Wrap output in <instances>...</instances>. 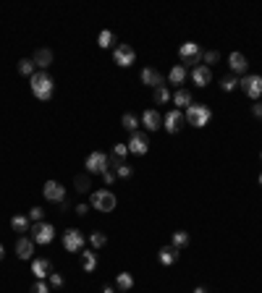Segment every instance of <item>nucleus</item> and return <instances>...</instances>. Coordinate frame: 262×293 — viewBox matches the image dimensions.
Listing matches in <instances>:
<instances>
[{"label":"nucleus","instance_id":"17","mask_svg":"<svg viewBox=\"0 0 262 293\" xmlns=\"http://www.w3.org/2000/svg\"><path fill=\"white\" fill-rule=\"evenodd\" d=\"M16 257H19V259H32V257H34V241L21 236V238L16 241Z\"/></svg>","mask_w":262,"mask_h":293},{"label":"nucleus","instance_id":"41","mask_svg":"<svg viewBox=\"0 0 262 293\" xmlns=\"http://www.w3.org/2000/svg\"><path fill=\"white\" fill-rule=\"evenodd\" d=\"M87 210H89L87 204H79V207H76V215H87Z\"/></svg>","mask_w":262,"mask_h":293},{"label":"nucleus","instance_id":"26","mask_svg":"<svg viewBox=\"0 0 262 293\" xmlns=\"http://www.w3.org/2000/svg\"><path fill=\"white\" fill-rule=\"evenodd\" d=\"M171 246H176V249H183V246H189V233H186V230H173Z\"/></svg>","mask_w":262,"mask_h":293},{"label":"nucleus","instance_id":"10","mask_svg":"<svg viewBox=\"0 0 262 293\" xmlns=\"http://www.w3.org/2000/svg\"><path fill=\"white\" fill-rule=\"evenodd\" d=\"M55 238V228L50 223H34L32 225V241L34 243H50Z\"/></svg>","mask_w":262,"mask_h":293},{"label":"nucleus","instance_id":"21","mask_svg":"<svg viewBox=\"0 0 262 293\" xmlns=\"http://www.w3.org/2000/svg\"><path fill=\"white\" fill-rule=\"evenodd\" d=\"M228 66H231V71H234V76H236V73H244L249 63H246V58H244L241 53H231V58H228Z\"/></svg>","mask_w":262,"mask_h":293},{"label":"nucleus","instance_id":"6","mask_svg":"<svg viewBox=\"0 0 262 293\" xmlns=\"http://www.w3.org/2000/svg\"><path fill=\"white\" fill-rule=\"evenodd\" d=\"M84 243H87V238H84V233L79 228H68L66 233H63V246H66V252H84Z\"/></svg>","mask_w":262,"mask_h":293},{"label":"nucleus","instance_id":"37","mask_svg":"<svg viewBox=\"0 0 262 293\" xmlns=\"http://www.w3.org/2000/svg\"><path fill=\"white\" fill-rule=\"evenodd\" d=\"M32 293H50V288H48V283H45V280H34L32 283Z\"/></svg>","mask_w":262,"mask_h":293},{"label":"nucleus","instance_id":"44","mask_svg":"<svg viewBox=\"0 0 262 293\" xmlns=\"http://www.w3.org/2000/svg\"><path fill=\"white\" fill-rule=\"evenodd\" d=\"M6 257V249H3V243H0V259H3Z\"/></svg>","mask_w":262,"mask_h":293},{"label":"nucleus","instance_id":"29","mask_svg":"<svg viewBox=\"0 0 262 293\" xmlns=\"http://www.w3.org/2000/svg\"><path fill=\"white\" fill-rule=\"evenodd\" d=\"M19 73H24V76H29V79H32V76H34V60H32V58L19 60Z\"/></svg>","mask_w":262,"mask_h":293},{"label":"nucleus","instance_id":"32","mask_svg":"<svg viewBox=\"0 0 262 293\" xmlns=\"http://www.w3.org/2000/svg\"><path fill=\"white\" fill-rule=\"evenodd\" d=\"M236 87H239V79H236L234 73H231V76H223V79H220V89H223V92H234Z\"/></svg>","mask_w":262,"mask_h":293},{"label":"nucleus","instance_id":"11","mask_svg":"<svg viewBox=\"0 0 262 293\" xmlns=\"http://www.w3.org/2000/svg\"><path fill=\"white\" fill-rule=\"evenodd\" d=\"M42 194H45L48 202H55V204L66 202V189H63V183H58V181H48V183H45Z\"/></svg>","mask_w":262,"mask_h":293},{"label":"nucleus","instance_id":"9","mask_svg":"<svg viewBox=\"0 0 262 293\" xmlns=\"http://www.w3.org/2000/svg\"><path fill=\"white\" fill-rule=\"evenodd\" d=\"M113 60H116V66L129 68V66H134L136 53L131 50V45H116V50H113Z\"/></svg>","mask_w":262,"mask_h":293},{"label":"nucleus","instance_id":"46","mask_svg":"<svg viewBox=\"0 0 262 293\" xmlns=\"http://www.w3.org/2000/svg\"><path fill=\"white\" fill-rule=\"evenodd\" d=\"M259 157H262V155H259Z\"/></svg>","mask_w":262,"mask_h":293},{"label":"nucleus","instance_id":"13","mask_svg":"<svg viewBox=\"0 0 262 293\" xmlns=\"http://www.w3.org/2000/svg\"><path fill=\"white\" fill-rule=\"evenodd\" d=\"M189 76H192V81H194V87H207L210 81H212V71L202 63V66H194L192 71H189Z\"/></svg>","mask_w":262,"mask_h":293},{"label":"nucleus","instance_id":"14","mask_svg":"<svg viewBox=\"0 0 262 293\" xmlns=\"http://www.w3.org/2000/svg\"><path fill=\"white\" fill-rule=\"evenodd\" d=\"M32 275L37 277V280H48V277L53 275L50 259H32Z\"/></svg>","mask_w":262,"mask_h":293},{"label":"nucleus","instance_id":"39","mask_svg":"<svg viewBox=\"0 0 262 293\" xmlns=\"http://www.w3.org/2000/svg\"><path fill=\"white\" fill-rule=\"evenodd\" d=\"M50 285H53V288H63V277H60L58 272H53V275H50Z\"/></svg>","mask_w":262,"mask_h":293},{"label":"nucleus","instance_id":"45","mask_svg":"<svg viewBox=\"0 0 262 293\" xmlns=\"http://www.w3.org/2000/svg\"><path fill=\"white\" fill-rule=\"evenodd\" d=\"M259 186H262V173H259Z\"/></svg>","mask_w":262,"mask_h":293},{"label":"nucleus","instance_id":"12","mask_svg":"<svg viewBox=\"0 0 262 293\" xmlns=\"http://www.w3.org/2000/svg\"><path fill=\"white\" fill-rule=\"evenodd\" d=\"M183 120H186V118H183V113L173 107V110L163 118V129H165L168 134H178V131L183 129Z\"/></svg>","mask_w":262,"mask_h":293},{"label":"nucleus","instance_id":"5","mask_svg":"<svg viewBox=\"0 0 262 293\" xmlns=\"http://www.w3.org/2000/svg\"><path fill=\"white\" fill-rule=\"evenodd\" d=\"M178 58H181V66L183 68H186V66L194 68V63L202 58V48H199L197 42H183L181 48H178Z\"/></svg>","mask_w":262,"mask_h":293},{"label":"nucleus","instance_id":"30","mask_svg":"<svg viewBox=\"0 0 262 293\" xmlns=\"http://www.w3.org/2000/svg\"><path fill=\"white\" fill-rule=\"evenodd\" d=\"M121 123H123V129H126L129 134H134L136 129H139V120H136V115H131V113H126L121 118Z\"/></svg>","mask_w":262,"mask_h":293},{"label":"nucleus","instance_id":"8","mask_svg":"<svg viewBox=\"0 0 262 293\" xmlns=\"http://www.w3.org/2000/svg\"><path fill=\"white\" fill-rule=\"evenodd\" d=\"M239 87L244 89V95H246V97H252V100L262 97V76H257V73L244 76V79L239 81Z\"/></svg>","mask_w":262,"mask_h":293},{"label":"nucleus","instance_id":"20","mask_svg":"<svg viewBox=\"0 0 262 293\" xmlns=\"http://www.w3.org/2000/svg\"><path fill=\"white\" fill-rule=\"evenodd\" d=\"M11 228L16 230V233H26V230H32V220H29V215H13Z\"/></svg>","mask_w":262,"mask_h":293},{"label":"nucleus","instance_id":"27","mask_svg":"<svg viewBox=\"0 0 262 293\" xmlns=\"http://www.w3.org/2000/svg\"><path fill=\"white\" fill-rule=\"evenodd\" d=\"M97 45H100V48L102 50H116V34L113 32H100V37H97Z\"/></svg>","mask_w":262,"mask_h":293},{"label":"nucleus","instance_id":"34","mask_svg":"<svg viewBox=\"0 0 262 293\" xmlns=\"http://www.w3.org/2000/svg\"><path fill=\"white\" fill-rule=\"evenodd\" d=\"M202 60H205V66L210 68V63H218L220 55H218V50H205V53H202Z\"/></svg>","mask_w":262,"mask_h":293},{"label":"nucleus","instance_id":"40","mask_svg":"<svg viewBox=\"0 0 262 293\" xmlns=\"http://www.w3.org/2000/svg\"><path fill=\"white\" fill-rule=\"evenodd\" d=\"M252 113H254L257 118H262V102H257V105L252 107Z\"/></svg>","mask_w":262,"mask_h":293},{"label":"nucleus","instance_id":"36","mask_svg":"<svg viewBox=\"0 0 262 293\" xmlns=\"http://www.w3.org/2000/svg\"><path fill=\"white\" fill-rule=\"evenodd\" d=\"M131 173H134V171H131V168H129L126 162L116 168V176H118V178H131Z\"/></svg>","mask_w":262,"mask_h":293},{"label":"nucleus","instance_id":"42","mask_svg":"<svg viewBox=\"0 0 262 293\" xmlns=\"http://www.w3.org/2000/svg\"><path fill=\"white\" fill-rule=\"evenodd\" d=\"M194 293H207V288H205V285H197V288H194Z\"/></svg>","mask_w":262,"mask_h":293},{"label":"nucleus","instance_id":"33","mask_svg":"<svg viewBox=\"0 0 262 293\" xmlns=\"http://www.w3.org/2000/svg\"><path fill=\"white\" fill-rule=\"evenodd\" d=\"M92 189V181H89V173H82V176H76V191H89Z\"/></svg>","mask_w":262,"mask_h":293},{"label":"nucleus","instance_id":"31","mask_svg":"<svg viewBox=\"0 0 262 293\" xmlns=\"http://www.w3.org/2000/svg\"><path fill=\"white\" fill-rule=\"evenodd\" d=\"M105 233H100V230H92V233H89V243H92V249H102V246H105Z\"/></svg>","mask_w":262,"mask_h":293},{"label":"nucleus","instance_id":"4","mask_svg":"<svg viewBox=\"0 0 262 293\" xmlns=\"http://www.w3.org/2000/svg\"><path fill=\"white\" fill-rule=\"evenodd\" d=\"M84 168H87V173L92 176V173H105L107 168H110V157L105 155V152H92V155H87V160H84Z\"/></svg>","mask_w":262,"mask_h":293},{"label":"nucleus","instance_id":"23","mask_svg":"<svg viewBox=\"0 0 262 293\" xmlns=\"http://www.w3.org/2000/svg\"><path fill=\"white\" fill-rule=\"evenodd\" d=\"M82 270L84 272H95L97 270V254L95 252H82Z\"/></svg>","mask_w":262,"mask_h":293},{"label":"nucleus","instance_id":"35","mask_svg":"<svg viewBox=\"0 0 262 293\" xmlns=\"http://www.w3.org/2000/svg\"><path fill=\"white\" fill-rule=\"evenodd\" d=\"M42 215H45L42 207H32V210H29V220H32V223H42Z\"/></svg>","mask_w":262,"mask_h":293},{"label":"nucleus","instance_id":"28","mask_svg":"<svg viewBox=\"0 0 262 293\" xmlns=\"http://www.w3.org/2000/svg\"><path fill=\"white\" fill-rule=\"evenodd\" d=\"M168 79H171V84H183V79H186V68H183L181 63L171 68V73H168Z\"/></svg>","mask_w":262,"mask_h":293},{"label":"nucleus","instance_id":"25","mask_svg":"<svg viewBox=\"0 0 262 293\" xmlns=\"http://www.w3.org/2000/svg\"><path fill=\"white\" fill-rule=\"evenodd\" d=\"M152 97H155V102H158V105H165V102H171V100H173L171 89H168L165 84H163V87H158V89H152Z\"/></svg>","mask_w":262,"mask_h":293},{"label":"nucleus","instance_id":"7","mask_svg":"<svg viewBox=\"0 0 262 293\" xmlns=\"http://www.w3.org/2000/svg\"><path fill=\"white\" fill-rule=\"evenodd\" d=\"M129 152L131 155H139V157H144L147 152H149V139H147V134H142V131H134L131 136H129Z\"/></svg>","mask_w":262,"mask_h":293},{"label":"nucleus","instance_id":"15","mask_svg":"<svg viewBox=\"0 0 262 293\" xmlns=\"http://www.w3.org/2000/svg\"><path fill=\"white\" fill-rule=\"evenodd\" d=\"M139 79H142V84H147V87H152V89H158V87L165 84L163 76H160V71H155V68H142Z\"/></svg>","mask_w":262,"mask_h":293},{"label":"nucleus","instance_id":"43","mask_svg":"<svg viewBox=\"0 0 262 293\" xmlns=\"http://www.w3.org/2000/svg\"><path fill=\"white\" fill-rule=\"evenodd\" d=\"M102 293H116V290H113L110 285H105V288H102Z\"/></svg>","mask_w":262,"mask_h":293},{"label":"nucleus","instance_id":"16","mask_svg":"<svg viewBox=\"0 0 262 293\" xmlns=\"http://www.w3.org/2000/svg\"><path fill=\"white\" fill-rule=\"evenodd\" d=\"M142 123H144V129H147V131H158V129L163 126V118H160L158 110H152V107H149V110L142 113Z\"/></svg>","mask_w":262,"mask_h":293},{"label":"nucleus","instance_id":"22","mask_svg":"<svg viewBox=\"0 0 262 293\" xmlns=\"http://www.w3.org/2000/svg\"><path fill=\"white\" fill-rule=\"evenodd\" d=\"M116 285H118V290H121V293H129V290L134 288V275H131V272H118Z\"/></svg>","mask_w":262,"mask_h":293},{"label":"nucleus","instance_id":"24","mask_svg":"<svg viewBox=\"0 0 262 293\" xmlns=\"http://www.w3.org/2000/svg\"><path fill=\"white\" fill-rule=\"evenodd\" d=\"M173 105H176V110L178 107H189L192 105V95H189V89H178L176 95H173V100H171Z\"/></svg>","mask_w":262,"mask_h":293},{"label":"nucleus","instance_id":"18","mask_svg":"<svg viewBox=\"0 0 262 293\" xmlns=\"http://www.w3.org/2000/svg\"><path fill=\"white\" fill-rule=\"evenodd\" d=\"M158 259H160V265L171 267V265L178 262V249H176V246H163V249L158 252Z\"/></svg>","mask_w":262,"mask_h":293},{"label":"nucleus","instance_id":"19","mask_svg":"<svg viewBox=\"0 0 262 293\" xmlns=\"http://www.w3.org/2000/svg\"><path fill=\"white\" fill-rule=\"evenodd\" d=\"M32 60H34V66H40L42 71H48V68H50V63H53V53H50L48 48H40V50L34 53V58H32Z\"/></svg>","mask_w":262,"mask_h":293},{"label":"nucleus","instance_id":"2","mask_svg":"<svg viewBox=\"0 0 262 293\" xmlns=\"http://www.w3.org/2000/svg\"><path fill=\"white\" fill-rule=\"evenodd\" d=\"M183 118H186V123H192L194 129H205L210 118H212V110L207 105H199V102H192L186 107V113H183Z\"/></svg>","mask_w":262,"mask_h":293},{"label":"nucleus","instance_id":"3","mask_svg":"<svg viewBox=\"0 0 262 293\" xmlns=\"http://www.w3.org/2000/svg\"><path fill=\"white\" fill-rule=\"evenodd\" d=\"M92 207L100 210V212H113L116 210V194L110 189L92 191Z\"/></svg>","mask_w":262,"mask_h":293},{"label":"nucleus","instance_id":"1","mask_svg":"<svg viewBox=\"0 0 262 293\" xmlns=\"http://www.w3.org/2000/svg\"><path fill=\"white\" fill-rule=\"evenodd\" d=\"M53 89H55V84H53V79H50L48 71H37V73L32 76V92H34L37 100L48 102V100L53 97Z\"/></svg>","mask_w":262,"mask_h":293},{"label":"nucleus","instance_id":"38","mask_svg":"<svg viewBox=\"0 0 262 293\" xmlns=\"http://www.w3.org/2000/svg\"><path fill=\"white\" fill-rule=\"evenodd\" d=\"M118 176H116V171H113V168H107V171L102 173V181L107 183V186H113V181H116Z\"/></svg>","mask_w":262,"mask_h":293}]
</instances>
